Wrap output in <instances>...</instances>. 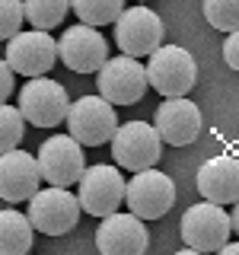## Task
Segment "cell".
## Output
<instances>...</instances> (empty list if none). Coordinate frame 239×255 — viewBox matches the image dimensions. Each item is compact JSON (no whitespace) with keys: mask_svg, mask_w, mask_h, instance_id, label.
I'll return each mask as SVG.
<instances>
[{"mask_svg":"<svg viewBox=\"0 0 239 255\" xmlns=\"http://www.w3.org/2000/svg\"><path fill=\"white\" fill-rule=\"evenodd\" d=\"M58 58L74 74H96L109 61V42L96 26H86V22L67 26L58 42Z\"/></svg>","mask_w":239,"mask_h":255,"instance_id":"7c38bea8","label":"cell"},{"mask_svg":"<svg viewBox=\"0 0 239 255\" xmlns=\"http://www.w3.org/2000/svg\"><path fill=\"white\" fill-rule=\"evenodd\" d=\"M198 191L204 201L214 204H236L239 201V156L217 153L204 159L198 169Z\"/></svg>","mask_w":239,"mask_h":255,"instance_id":"e0dca14e","label":"cell"},{"mask_svg":"<svg viewBox=\"0 0 239 255\" xmlns=\"http://www.w3.org/2000/svg\"><path fill=\"white\" fill-rule=\"evenodd\" d=\"M80 198L70 195L64 185H48L38 188L29 198V220L38 233L45 236H64L77 227L80 220Z\"/></svg>","mask_w":239,"mask_h":255,"instance_id":"5b68a950","label":"cell"},{"mask_svg":"<svg viewBox=\"0 0 239 255\" xmlns=\"http://www.w3.org/2000/svg\"><path fill=\"white\" fill-rule=\"evenodd\" d=\"M147 80L159 96H188L198 83V64L182 45H159L147 61Z\"/></svg>","mask_w":239,"mask_h":255,"instance_id":"6da1fadb","label":"cell"},{"mask_svg":"<svg viewBox=\"0 0 239 255\" xmlns=\"http://www.w3.org/2000/svg\"><path fill=\"white\" fill-rule=\"evenodd\" d=\"M201 10H204L207 26H214L220 32L239 29V0H204Z\"/></svg>","mask_w":239,"mask_h":255,"instance_id":"7402d4cb","label":"cell"},{"mask_svg":"<svg viewBox=\"0 0 239 255\" xmlns=\"http://www.w3.org/2000/svg\"><path fill=\"white\" fill-rule=\"evenodd\" d=\"M115 131H118V115L106 96H80L77 102H70L67 134H74L83 147H102L115 137Z\"/></svg>","mask_w":239,"mask_h":255,"instance_id":"277c9868","label":"cell"},{"mask_svg":"<svg viewBox=\"0 0 239 255\" xmlns=\"http://www.w3.org/2000/svg\"><path fill=\"white\" fill-rule=\"evenodd\" d=\"M124 204L127 211H134L140 220H159L163 214L172 211L175 204V182L166 172H159L156 166L134 172V179H127L124 185Z\"/></svg>","mask_w":239,"mask_h":255,"instance_id":"8992f818","label":"cell"},{"mask_svg":"<svg viewBox=\"0 0 239 255\" xmlns=\"http://www.w3.org/2000/svg\"><path fill=\"white\" fill-rule=\"evenodd\" d=\"M26 22V6L22 0H0V42H10Z\"/></svg>","mask_w":239,"mask_h":255,"instance_id":"603a6c76","label":"cell"},{"mask_svg":"<svg viewBox=\"0 0 239 255\" xmlns=\"http://www.w3.org/2000/svg\"><path fill=\"white\" fill-rule=\"evenodd\" d=\"M19 112L35 128H58L61 122H67V112H70L67 90L45 74L29 77V83L19 90Z\"/></svg>","mask_w":239,"mask_h":255,"instance_id":"52a82bcc","label":"cell"},{"mask_svg":"<svg viewBox=\"0 0 239 255\" xmlns=\"http://www.w3.org/2000/svg\"><path fill=\"white\" fill-rule=\"evenodd\" d=\"M32 220L13 207L0 211V255H22L32 249Z\"/></svg>","mask_w":239,"mask_h":255,"instance_id":"ac0fdd59","label":"cell"},{"mask_svg":"<svg viewBox=\"0 0 239 255\" xmlns=\"http://www.w3.org/2000/svg\"><path fill=\"white\" fill-rule=\"evenodd\" d=\"M112 153H115V163L121 169L140 172V169H150V166L159 163L163 137H159L156 125L127 122V125H118L115 137H112Z\"/></svg>","mask_w":239,"mask_h":255,"instance_id":"ba28073f","label":"cell"},{"mask_svg":"<svg viewBox=\"0 0 239 255\" xmlns=\"http://www.w3.org/2000/svg\"><path fill=\"white\" fill-rule=\"evenodd\" d=\"M38 169H42V179L48 185H77L80 175L86 172L83 163V143H80L74 134H54L48 137L42 147H38Z\"/></svg>","mask_w":239,"mask_h":255,"instance_id":"8fae6325","label":"cell"},{"mask_svg":"<svg viewBox=\"0 0 239 255\" xmlns=\"http://www.w3.org/2000/svg\"><path fill=\"white\" fill-rule=\"evenodd\" d=\"M42 169H38V159L22 150H3L0 153V198L10 204L29 201L32 195L42 185Z\"/></svg>","mask_w":239,"mask_h":255,"instance_id":"2e32d148","label":"cell"},{"mask_svg":"<svg viewBox=\"0 0 239 255\" xmlns=\"http://www.w3.org/2000/svg\"><path fill=\"white\" fill-rule=\"evenodd\" d=\"M6 61L19 77H42L58 64V42L48 29L16 32L6 45Z\"/></svg>","mask_w":239,"mask_h":255,"instance_id":"4fadbf2b","label":"cell"},{"mask_svg":"<svg viewBox=\"0 0 239 255\" xmlns=\"http://www.w3.org/2000/svg\"><path fill=\"white\" fill-rule=\"evenodd\" d=\"M163 19L150 6H127L115 19V45L121 54L131 58H150L163 45Z\"/></svg>","mask_w":239,"mask_h":255,"instance_id":"9c48e42d","label":"cell"},{"mask_svg":"<svg viewBox=\"0 0 239 255\" xmlns=\"http://www.w3.org/2000/svg\"><path fill=\"white\" fill-rule=\"evenodd\" d=\"M26 6V22L35 29H58L70 10V0H22Z\"/></svg>","mask_w":239,"mask_h":255,"instance_id":"ffe728a7","label":"cell"},{"mask_svg":"<svg viewBox=\"0 0 239 255\" xmlns=\"http://www.w3.org/2000/svg\"><path fill=\"white\" fill-rule=\"evenodd\" d=\"M153 125H156L163 143H169V147H188L201 134V109L188 96H169L156 109Z\"/></svg>","mask_w":239,"mask_h":255,"instance_id":"9a60e30c","label":"cell"},{"mask_svg":"<svg viewBox=\"0 0 239 255\" xmlns=\"http://www.w3.org/2000/svg\"><path fill=\"white\" fill-rule=\"evenodd\" d=\"M230 220H233V233L239 236V201L233 204V214H230Z\"/></svg>","mask_w":239,"mask_h":255,"instance_id":"484cf974","label":"cell"},{"mask_svg":"<svg viewBox=\"0 0 239 255\" xmlns=\"http://www.w3.org/2000/svg\"><path fill=\"white\" fill-rule=\"evenodd\" d=\"M223 61H227L230 70L239 74V29L227 32V42H223Z\"/></svg>","mask_w":239,"mask_h":255,"instance_id":"cb8c5ba5","label":"cell"},{"mask_svg":"<svg viewBox=\"0 0 239 255\" xmlns=\"http://www.w3.org/2000/svg\"><path fill=\"white\" fill-rule=\"evenodd\" d=\"M22 134H26V115H22L19 109L0 102V153L19 147Z\"/></svg>","mask_w":239,"mask_h":255,"instance_id":"44dd1931","label":"cell"},{"mask_svg":"<svg viewBox=\"0 0 239 255\" xmlns=\"http://www.w3.org/2000/svg\"><path fill=\"white\" fill-rule=\"evenodd\" d=\"M179 233L188 243V249H195V252H220L223 246L230 243L233 220L223 211V204H214V201L191 204L188 211L182 214Z\"/></svg>","mask_w":239,"mask_h":255,"instance_id":"3957f363","label":"cell"},{"mask_svg":"<svg viewBox=\"0 0 239 255\" xmlns=\"http://www.w3.org/2000/svg\"><path fill=\"white\" fill-rule=\"evenodd\" d=\"M220 252H223V255H239V243H227Z\"/></svg>","mask_w":239,"mask_h":255,"instance_id":"4316f807","label":"cell"},{"mask_svg":"<svg viewBox=\"0 0 239 255\" xmlns=\"http://www.w3.org/2000/svg\"><path fill=\"white\" fill-rule=\"evenodd\" d=\"M96 86H99V96H106L112 106H137L150 86L147 67L140 64V58H131V54L109 58L96 70Z\"/></svg>","mask_w":239,"mask_h":255,"instance_id":"7a4b0ae2","label":"cell"},{"mask_svg":"<svg viewBox=\"0 0 239 255\" xmlns=\"http://www.w3.org/2000/svg\"><path fill=\"white\" fill-rule=\"evenodd\" d=\"M13 93V67L6 58H0V102H6Z\"/></svg>","mask_w":239,"mask_h":255,"instance_id":"d4e9b609","label":"cell"},{"mask_svg":"<svg viewBox=\"0 0 239 255\" xmlns=\"http://www.w3.org/2000/svg\"><path fill=\"white\" fill-rule=\"evenodd\" d=\"M150 236H147V227L137 214H109L102 217L99 230H96V249L102 255H140L147 249Z\"/></svg>","mask_w":239,"mask_h":255,"instance_id":"5bb4252c","label":"cell"},{"mask_svg":"<svg viewBox=\"0 0 239 255\" xmlns=\"http://www.w3.org/2000/svg\"><path fill=\"white\" fill-rule=\"evenodd\" d=\"M70 10L86 26H112L121 16L124 0H70Z\"/></svg>","mask_w":239,"mask_h":255,"instance_id":"d6986e66","label":"cell"},{"mask_svg":"<svg viewBox=\"0 0 239 255\" xmlns=\"http://www.w3.org/2000/svg\"><path fill=\"white\" fill-rule=\"evenodd\" d=\"M80 207H83L86 214H93V217H109V214H115L118 207L124 204V175L115 169V166L109 163H96L90 166L83 175H80Z\"/></svg>","mask_w":239,"mask_h":255,"instance_id":"30bf717a","label":"cell"}]
</instances>
